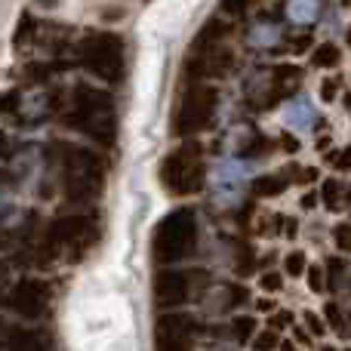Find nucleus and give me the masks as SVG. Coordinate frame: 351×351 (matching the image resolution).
I'll use <instances>...</instances> for the list:
<instances>
[{
    "mask_svg": "<svg viewBox=\"0 0 351 351\" xmlns=\"http://www.w3.org/2000/svg\"><path fill=\"white\" fill-rule=\"evenodd\" d=\"M253 308H256V315H274V311L280 308L278 305V299H268V296H259L253 302Z\"/></svg>",
    "mask_w": 351,
    "mask_h": 351,
    "instance_id": "nucleus-42",
    "label": "nucleus"
},
{
    "mask_svg": "<svg viewBox=\"0 0 351 351\" xmlns=\"http://www.w3.org/2000/svg\"><path fill=\"white\" fill-rule=\"evenodd\" d=\"M200 228H197V210L194 206H176L170 210L152 231V259L158 268L164 265H188L197 253Z\"/></svg>",
    "mask_w": 351,
    "mask_h": 351,
    "instance_id": "nucleus-4",
    "label": "nucleus"
},
{
    "mask_svg": "<svg viewBox=\"0 0 351 351\" xmlns=\"http://www.w3.org/2000/svg\"><path fill=\"white\" fill-rule=\"evenodd\" d=\"M268 327H271L274 333H287V330L296 327V317H293V311L278 308L274 315H268Z\"/></svg>",
    "mask_w": 351,
    "mask_h": 351,
    "instance_id": "nucleus-35",
    "label": "nucleus"
},
{
    "mask_svg": "<svg viewBox=\"0 0 351 351\" xmlns=\"http://www.w3.org/2000/svg\"><path fill=\"white\" fill-rule=\"evenodd\" d=\"M228 333L237 346H247V342H253V336L259 333V321H256L253 315H241V311H237L228 324Z\"/></svg>",
    "mask_w": 351,
    "mask_h": 351,
    "instance_id": "nucleus-25",
    "label": "nucleus"
},
{
    "mask_svg": "<svg viewBox=\"0 0 351 351\" xmlns=\"http://www.w3.org/2000/svg\"><path fill=\"white\" fill-rule=\"evenodd\" d=\"M12 154V139L6 130H0V160H6Z\"/></svg>",
    "mask_w": 351,
    "mask_h": 351,
    "instance_id": "nucleus-44",
    "label": "nucleus"
},
{
    "mask_svg": "<svg viewBox=\"0 0 351 351\" xmlns=\"http://www.w3.org/2000/svg\"><path fill=\"white\" fill-rule=\"evenodd\" d=\"M102 241V216L90 206H71L49 219L47 228L22 247V262L34 268H49L53 262H80Z\"/></svg>",
    "mask_w": 351,
    "mask_h": 351,
    "instance_id": "nucleus-1",
    "label": "nucleus"
},
{
    "mask_svg": "<svg viewBox=\"0 0 351 351\" xmlns=\"http://www.w3.org/2000/svg\"><path fill=\"white\" fill-rule=\"evenodd\" d=\"M0 351H59L47 333L22 324H0Z\"/></svg>",
    "mask_w": 351,
    "mask_h": 351,
    "instance_id": "nucleus-15",
    "label": "nucleus"
},
{
    "mask_svg": "<svg viewBox=\"0 0 351 351\" xmlns=\"http://www.w3.org/2000/svg\"><path fill=\"white\" fill-rule=\"evenodd\" d=\"M342 93V77L336 74V77H324L321 80V99L324 102H336Z\"/></svg>",
    "mask_w": 351,
    "mask_h": 351,
    "instance_id": "nucleus-37",
    "label": "nucleus"
},
{
    "mask_svg": "<svg viewBox=\"0 0 351 351\" xmlns=\"http://www.w3.org/2000/svg\"><path fill=\"white\" fill-rule=\"evenodd\" d=\"M210 290V274L197 265H164L152 278V296L158 311L188 308Z\"/></svg>",
    "mask_w": 351,
    "mask_h": 351,
    "instance_id": "nucleus-7",
    "label": "nucleus"
},
{
    "mask_svg": "<svg viewBox=\"0 0 351 351\" xmlns=\"http://www.w3.org/2000/svg\"><path fill=\"white\" fill-rule=\"evenodd\" d=\"M321 204L327 213H339L348 206V185L342 179H336V176H327V179L321 182Z\"/></svg>",
    "mask_w": 351,
    "mask_h": 351,
    "instance_id": "nucleus-20",
    "label": "nucleus"
},
{
    "mask_svg": "<svg viewBox=\"0 0 351 351\" xmlns=\"http://www.w3.org/2000/svg\"><path fill=\"white\" fill-rule=\"evenodd\" d=\"M231 68H234V53L228 47H222V43H216V47L206 49H191L182 71H185L188 80H206L210 84V80L228 77Z\"/></svg>",
    "mask_w": 351,
    "mask_h": 351,
    "instance_id": "nucleus-13",
    "label": "nucleus"
},
{
    "mask_svg": "<svg viewBox=\"0 0 351 351\" xmlns=\"http://www.w3.org/2000/svg\"><path fill=\"white\" fill-rule=\"evenodd\" d=\"M284 271H278V268H265V271L256 274V284H259L262 293H271V296H278L280 290H284Z\"/></svg>",
    "mask_w": 351,
    "mask_h": 351,
    "instance_id": "nucleus-30",
    "label": "nucleus"
},
{
    "mask_svg": "<svg viewBox=\"0 0 351 351\" xmlns=\"http://www.w3.org/2000/svg\"><path fill=\"white\" fill-rule=\"evenodd\" d=\"M348 330H351V315H348Z\"/></svg>",
    "mask_w": 351,
    "mask_h": 351,
    "instance_id": "nucleus-52",
    "label": "nucleus"
},
{
    "mask_svg": "<svg viewBox=\"0 0 351 351\" xmlns=\"http://www.w3.org/2000/svg\"><path fill=\"white\" fill-rule=\"evenodd\" d=\"M324 160H327V164L333 167L336 173H351V145L333 148V152L324 154Z\"/></svg>",
    "mask_w": 351,
    "mask_h": 351,
    "instance_id": "nucleus-33",
    "label": "nucleus"
},
{
    "mask_svg": "<svg viewBox=\"0 0 351 351\" xmlns=\"http://www.w3.org/2000/svg\"><path fill=\"white\" fill-rule=\"evenodd\" d=\"M206 179H210V170H206L204 145L197 139H182L158 164L160 188L173 197H194L206 188Z\"/></svg>",
    "mask_w": 351,
    "mask_h": 351,
    "instance_id": "nucleus-5",
    "label": "nucleus"
},
{
    "mask_svg": "<svg viewBox=\"0 0 351 351\" xmlns=\"http://www.w3.org/2000/svg\"><path fill=\"white\" fill-rule=\"evenodd\" d=\"M200 317L188 308H170L154 317V351H194L200 342Z\"/></svg>",
    "mask_w": 351,
    "mask_h": 351,
    "instance_id": "nucleus-10",
    "label": "nucleus"
},
{
    "mask_svg": "<svg viewBox=\"0 0 351 351\" xmlns=\"http://www.w3.org/2000/svg\"><path fill=\"white\" fill-rule=\"evenodd\" d=\"M49 170L59 179V188L71 206H90L102 197L108 179V158L90 145L53 139L43 148Z\"/></svg>",
    "mask_w": 351,
    "mask_h": 351,
    "instance_id": "nucleus-2",
    "label": "nucleus"
},
{
    "mask_svg": "<svg viewBox=\"0 0 351 351\" xmlns=\"http://www.w3.org/2000/svg\"><path fill=\"white\" fill-rule=\"evenodd\" d=\"M324 321H327V330L330 333H339L342 339H348L351 336V330H348V315L342 311V305H339V299H330L327 305H324Z\"/></svg>",
    "mask_w": 351,
    "mask_h": 351,
    "instance_id": "nucleus-26",
    "label": "nucleus"
},
{
    "mask_svg": "<svg viewBox=\"0 0 351 351\" xmlns=\"http://www.w3.org/2000/svg\"><path fill=\"white\" fill-rule=\"evenodd\" d=\"M333 241L339 253H351V222H339L333 228Z\"/></svg>",
    "mask_w": 351,
    "mask_h": 351,
    "instance_id": "nucleus-38",
    "label": "nucleus"
},
{
    "mask_svg": "<svg viewBox=\"0 0 351 351\" xmlns=\"http://www.w3.org/2000/svg\"><path fill=\"white\" fill-rule=\"evenodd\" d=\"M68 68H71L68 59H37L22 68V80L31 86H47V84H53V77H59Z\"/></svg>",
    "mask_w": 351,
    "mask_h": 351,
    "instance_id": "nucleus-19",
    "label": "nucleus"
},
{
    "mask_svg": "<svg viewBox=\"0 0 351 351\" xmlns=\"http://www.w3.org/2000/svg\"><path fill=\"white\" fill-rule=\"evenodd\" d=\"M77 65L102 84H123L127 77V37L117 31H90L77 40Z\"/></svg>",
    "mask_w": 351,
    "mask_h": 351,
    "instance_id": "nucleus-6",
    "label": "nucleus"
},
{
    "mask_svg": "<svg viewBox=\"0 0 351 351\" xmlns=\"http://www.w3.org/2000/svg\"><path fill=\"white\" fill-rule=\"evenodd\" d=\"M19 96H22V90H3L0 93V117H16V108H19Z\"/></svg>",
    "mask_w": 351,
    "mask_h": 351,
    "instance_id": "nucleus-36",
    "label": "nucleus"
},
{
    "mask_svg": "<svg viewBox=\"0 0 351 351\" xmlns=\"http://www.w3.org/2000/svg\"><path fill=\"white\" fill-rule=\"evenodd\" d=\"M12 287V274H10V262H0V308L6 302V293Z\"/></svg>",
    "mask_w": 351,
    "mask_h": 351,
    "instance_id": "nucleus-40",
    "label": "nucleus"
},
{
    "mask_svg": "<svg viewBox=\"0 0 351 351\" xmlns=\"http://www.w3.org/2000/svg\"><path fill=\"white\" fill-rule=\"evenodd\" d=\"M342 102H346V105H348V108H351V93H348V96H346V99H342Z\"/></svg>",
    "mask_w": 351,
    "mask_h": 351,
    "instance_id": "nucleus-50",
    "label": "nucleus"
},
{
    "mask_svg": "<svg viewBox=\"0 0 351 351\" xmlns=\"http://www.w3.org/2000/svg\"><path fill=\"white\" fill-rule=\"evenodd\" d=\"M59 121L68 130L96 142L99 148H114L117 136H121V117H117L114 96L96 84H74Z\"/></svg>",
    "mask_w": 351,
    "mask_h": 351,
    "instance_id": "nucleus-3",
    "label": "nucleus"
},
{
    "mask_svg": "<svg viewBox=\"0 0 351 351\" xmlns=\"http://www.w3.org/2000/svg\"><path fill=\"white\" fill-rule=\"evenodd\" d=\"M278 351H302V348H299L293 339H280V348Z\"/></svg>",
    "mask_w": 351,
    "mask_h": 351,
    "instance_id": "nucleus-47",
    "label": "nucleus"
},
{
    "mask_svg": "<svg viewBox=\"0 0 351 351\" xmlns=\"http://www.w3.org/2000/svg\"><path fill=\"white\" fill-rule=\"evenodd\" d=\"M250 348L253 351H278L280 348V333H274L271 327L259 330V333L253 336V342H250Z\"/></svg>",
    "mask_w": 351,
    "mask_h": 351,
    "instance_id": "nucleus-32",
    "label": "nucleus"
},
{
    "mask_svg": "<svg viewBox=\"0 0 351 351\" xmlns=\"http://www.w3.org/2000/svg\"><path fill=\"white\" fill-rule=\"evenodd\" d=\"M280 148H284L287 154H296L299 152V139L296 136H284V139H280Z\"/></svg>",
    "mask_w": 351,
    "mask_h": 351,
    "instance_id": "nucleus-46",
    "label": "nucleus"
},
{
    "mask_svg": "<svg viewBox=\"0 0 351 351\" xmlns=\"http://www.w3.org/2000/svg\"><path fill=\"white\" fill-rule=\"evenodd\" d=\"M339 62H342V49L333 40L311 49V65L315 68H339Z\"/></svg>",
    "mask_w": 351,
    "mask_h": 351,
    "instance_id": "nucleus-28",
    "label": "nucleus"
},
{
    "mask_svg": "<svg viewBox=\"0 0 351 351\" xmlns=\"http://www.w3.org/2000/svg\"><path fill=\"white\" fill-rule=\"evenodd\" d=\"M290 185H293V179L287 170L284 173H262L253 179V194L256 197H280Z\"/></svg>",
    "mask_w": 351,
    "mask_h": 351,
    "instance_id": "nucleus-22",
    "label": "nucleus"
},
{
    "mask_svg": "<svg viewBox=\"0 0 351 351\" xmlns=\"http://www.w3.org/2000/svg\"><path fill=\"white\" fill-rule=\"evenodd\" d=\"M342 351H351V346H346V348H342Z\"/></svg>",
    "mask_w": 351,
    "mask_h": 351,
    "instance_id": "nucleus-53",
    "label": "nucleus"
},
{
    "mask_svg": "<svg viewBox=\"0 0 351 351\" xmlns=\"http://www.w3.org/2000/svg\"><path fill=\"white\" fill-rule=\"evenodd\" d=\"M65 108V99L59 90H47V86H31L22 90L19 96V108H16V121L22 127H37V123L49 121V117L62 114Z\"/></svg>",
    "mask_w": 351,
    "mask_h": 351,
    "instance_id": "nucleus-14",
    "label": "nucleus"
},
{
    "mask_svg": "<svg viewBox=\"0 0 351 351\" xmlns=\"http://www.w3.org/2000/svg\"><path fill=\"white\" fill-rule=\"evenodd\" d=\"M284 43V25L278 19H256L247 28V47L259 53H271Z\"/></svg>",
    "mask_w": 351,
    "mask_h": 351,
    "instance_id": "nucleus-17",
    "label": "nucleus"
},
{
    "mask_svg": "<svg viewBox=\"0 0 351 351\" xmlns=\"http://www.w3.org/2000/svg\"><path fill=\"white\" fill-rule=\"evenodd\" d=\"M284 123L290 130H296V133H311V130L321 127V111H317V105L311 102V96L299 93V96L287 99V105H284Z\"/></svg>",
    "mask_w": 351,
    "mask_h": 351,
    "instance_id": "nucleus-16",
    "label": "nucleus"
},
{
    "mask_svg": "<svg viewBox=\"0 0 351 351\" xmlns=\"http://www.w3.org/2000/svg\"><path fill=\"white\" fill-rule=\"evenodd\" d=\"M247 188H253V158H222L213 170V200L222 210H234L243 204Z\"/></svg>",
    "mask_w": 351,
    "mask_h": 351,
    "instance_id": "nucleus-11",
    "label": "nucleus"
},
{
    "mask_svg": "<svg viewBox=\"0 0 351 351\" xmlns=\"http://www.w3.org/2000/svg\"><path fill=\"white\" fill-rule=\"evenodd\" d=\"M327 290L333 293H346L351 290V265L346 256H333V259H327Z\"/></svg>",
    "mask_w": 351,
    "mask_h": 351,
    "instance_id": "nucleus-23",
    "label": "nucleus"
},
{
    "mask_svg": "<svg viewBox=\"0 0 351 351\" xmlns=\"http://www.w3.org/2000/svg\"><path fill=\"white\" fill-rule=\"evenodd\" d=\"M250 3H253V0H222L219 10H222L225 16H243V12L250 10Z\"/></svg>",
    "mask_w": 351,
    "mask_h": 351,
    "instance_id": "nucleus-39",
    "label": "nucleus"
},
{
    "mask_svg": "<svg viewBox=\"0 0 351 351\" xmlns=\"http://www.w3.org/2000/svg\"><path fill=\"white\" fill-rule=\"evenodd\" d=\"M219 105V90L206 80H188L182 84L179 99L173 108V136L179 139H194L197 133L213 127Z\"/></svg>",
    "mask_w": 351,
    "mask_h": 351,
    "instance_id": "nucleus-8",
    "label": "nucleus"
},
{
    "mask_svg": "<svg viewBox=\"0 0 351 351\" xmlns=\"http://www.w3.org/2000/svg\"><path fill=\"white\" fill-rule=\"evenodd\" d=\"M342 6H351V0H342Z\"/></svg>",
    "mask_w": 351,
    "mask_h": 351,
    "instance_id": "nucleus-51",
    "label": "nucleus"
},
{
    "mask_svg": "<svg viewBox=\"0 0 351 351\" xmlns=\"http://www.w3.org/2000/svg\"><path fill=\"white\" fill-rule=\"evenodd\" d=\"M305 280H308V290L311 293H327V268L321 262H308V271H305Z\"/></svg>",
    "mask_w": 351,
    "mask_h": 351,
    "instance_id": "nucleus-31",
    "label": "nucleus"
},
{
    "mask_svg": "<svg viewBox=\"0 0 351 351\" xmlns=\"http://www.w3.org/2000/svg\"><path fill=\"white\" fill-rule=\"evenodd\" d=\"M346 43H348V47H351V28L346 31Z\"/></svg>",
    "mask_w": 351,
    "mask_h": 351,
    "instance_id": "nucleus-49",
    "label": "nucleus"
},
{
    "mask_svg": "<svg viewBox=\"0 0 351 351\" xmlns=\"http://www.w3.org/2000/svg\"><path fill=\"white\" fill-rule=\"evenodd\" d=\"M299 204H302V210H315V206L321 204V191H305Z\"/></svg>",
    "mask_w": 351,
    "mask_h": 351,
    "instance_id": "nucleus-43",
    "label": "nucleus"
},
{
    "mask_svg": "<svg viewBox=\"0 0 351 351\" xmlns=\"http://www.w3.org/2000/svg\"><path fill=\"white\" fill-rule=\"evenodd\" d=\"M317 351H342V348H336L333 342H321V346H317Z\"/></svg>",
    "mask_w": 351,
    "mask_h": 351,
    "instance_id": "nucleus-48",
    "label": "nucleus"
},
{
    "mask_svg": "<svg viewBox=\"0 0 351 351\" xmlns=\"http://www.w3.org/2000/svg\"><path fill=\"white\" fill-rule=\"evenodd\" d=\"M37 31H40V22H37L31 12H22V19H19V25H16V34H12V47L16 49L28 47L31 40H37Z\"/></svg>",
    "mask_w": 351,
    "mask_h": 351,
    "instance_id": "nucleus-27",
    "label": "nucleus"
},
{
    "mask_svg": "<svg viewBox=\"0 0 351 351\" xmlns=\"http://www.w3.org/2000/svg\"><path fill=\"white\" fill-rule=\"evenodd\" d=\"M302 327L308 330L315 339H324V336L330 333V330H327V321H324V315H317V311H302Z\"/></svg>",
    "mask_w": 351,
    "mask_h": 351,
    "instance_id": "nucleus-34",
    "label": "nucleus"
},
{
    "mask_svg": "<svg viewBox=\"0 0 351 351\" xmlns=\"http://www.w3.org/2000/svg\"><path fill=\"white\" fill-rule=\"evenodd\" d=\"M324 12H327L324 0H287V6H284L287 22L296 25V28H311V25H317L324 19Z\"/></svg>",
    "mask_w": 351,
    "mask_h": 351,
    "instance_id": "nucleus-18",
    "label": "nucleus"
},
{
    "mask_svg": "<svg viewBox=\"0 0 351 351\" xmlns=\"http://www.w3.org/2000/svg\"><path fill=\"white\" fill-rule=\"evenodd\" d=\"M234 274L237 278H253V274H259V256H256V247L247 237H237L234 241Z\"/></svg>",
    "mask_w": 351,
    "mask_h": 351,
    "instance_id": "nucleus-21",
    "label": "nucleus"
},
{
    "mask_svg": "<svg viewBox=\"0 0 351 351\" xmlns=\"http://www.w3.org/2000/svg\"><path fill=\"white\" fill-rule=\"evenodd\" d=\"M305 271H308V256H305V250H290V253L284 256V274L287 278H305Z\"/></svg>",
    "mask_w": 351,
    "mask_h": 351,
    "instance_id": "nucleus-29",
    "label": "nucleus"
},
{
    "mask_svg": "<svg viewBox=\"0 0 351 351\" xmlns=\"http://www.w3.org/2000/svg\"><path fill=\"white\" fill-rule=\"evenodd\" d=\"M302 84V68L293 62H280V65H262L247 77V102L256 111H268L278 102H284L290 93L299 90Z\"/></svg>",
    "mask_w": 351,
    "mask_h": 351,
    "instance_id": "nucleus-9",
    "label": "nucleus"
},
{
    "mask_svg": "<svg viewBox=\"0 0 351 351\" xmlns=\"http://www.w3.org/2000/svg\"><path fill=\"white\" fill-rule=\"evenodd\" d=\"M287 40H290V37H287ZM308 43H311V34H302V37H293V40H290V49H293V53H302V49H305V47H308Z\"/></svg>",
    "mask_w": 351,
    "mask_h": 351,
    "instance_id": "nucleus-45",
    "label": "nucleus"
},
{
    "mask_svg": "<svg viewBox=\"0 0 351 351\" xmlns=\"http://www.w3.org/2000/svg\"><path fill=\"white\" fill-rule=\"evenodd\" d=\"M225 34H228V25L222 22V19H206L204 25H200V31L194 34L191 40V49H206V47H216V43L225 40Z\"/></svg>",
    "mask_w": 351,
    "mask_h": 351,
    "instance_id": "nucleus-24",
    "label": "nucleus"
},
{
    "mask_svg": "<svg viewBox=\"0 0 351 351\" xmlns=\"http://www.w3.org/2000/svg\"><path fill=\"white\" fill-rule=\"evenodd\" d=\"M293 342H296L299 348H317L315 336H311L305 327H299V324H296V327H293Z\"/></svg>",
    "mask_w": 351,
    "mask_h": 351,
    "instance_id": "nucleus-41",
    "label": "nucleus"
},
{
    "mask_svg": "<svg viewBox=\"0 0 351 351\" xmlns=\"http://www.w3.org/2000/svg\"><path fill=\"white\" fill-rule=\"evenodd\" d=\"M53 299H56V290L49 280L19 278L12 280L10 293H6L3 308L12 311L16 317H22V321H40V317H47L53 311Z\"/></svg>",
    "mask_w": 351,
    "mask_h": 351,
    "instance_id": "nucleus-12",
    "label": "nucleus"
}]
</instances>
